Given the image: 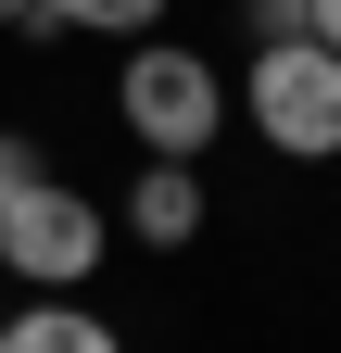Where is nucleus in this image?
<instances>
[{
    "label": "nucleus",
    "instance_id": "2",
    "mask_svg": "<svg viewBox=\"0 0 341 353\" xmlns=\"http://www.w3.org/2000/svg\"><path fill=\"white\" fill-rule=\"evenodd\" d=\"M101 252H114V214L89 190H64V176H38V190L0 202V265H13L26 290H89Z\"/></svg>",
    "mask_w": 341,
    "mask_h": 353
},
{
    "label": "nucleus",
    "instance_id": "5",
    "mask_svg": "<svg viewBox=\"0 0 341 353\" xmlns=\"http://www.w3.org/2000/svg\"><path fill=\"white\" fill-rule=\"evenodd\" d=\"M0 353H126V341H114V328H101V316H89L76 290H38L26 316L0 328Z\"/></svg>",
    "mask_w": 341,
    "mask_h": 353
},
{
    "label": "nucleus",
    "instance_id": "7",
    "mask_svg": "<svg viewBox=\"0 0 341 353\" xmlns=\"http://www.w3.org/2000/svg\"><path fill=\"white\" fill-rule=\"evenodd\" d=\"M240 26H253V51L266 38H304V0H240Z\"/></svg>",
    "mask_w": 341,
    "mask_h": 353
},
{
    "label": "nucleus",
    "instance_id": "10",
    "mask_svg": "<svg viewBox=\"0 0 341 353\" xmlns=\"http://www.w3.org/2000/svg\"><path fill=\"white\" fill-rule=\"evenodd\" d=\"M26 13H38V0H0V26H26Z\"/></svg>",
    "mask_w": 341,
    "mask_h": 353
},
{
    "label": "nucleus",
    "instance_id": "1",
    "mask_svg": "<svg viewBox=\"0 0 341 353\" xmlns=\"http://www.w3.org/2000/svg\"><path fill=\"white\" fill-rule=\"evenodd\" d=\"M114 114H126V139H139L152 164H190L228 126V76L202 63V51H177V38H139L126 76H114Z\"/></svg>",
    "mask_w": 341,
    "mask_h": 353
},
{
    "label": "nucleus",
    "instance_id": "6",
    "mask_svg": "<svg viewBox=\"0 0 341 353\" xmlns=\"http://www.w3.org/2000/svg\"><path fill=\"white\" fill-rule=\"evenodd\" d=\"M64 26H89V38H152L164 0H38V13H26V38H64Z\"/></svg>",
    "mask_w": 341,
    "mask_h": 353
},
{
    "label": "nucleus",
    "instance_id": "3",
    "mask_svg": "<svg viewBox=\"0 0 341 353\" xmlns=\"http://www.w3.org/2000/svg\"><path fill=\"white\" fill-rule=\"evenodd\" d=\"M240 101H253V139L266 152H291V164L341 152V51H316V38H266Z\"/></svg>",
    "mask_w": 341,
    "mask_h": 353
},
{
    "label": "nucleus",
    "instance_id": "4",
    "mask_svg": "<svg viewBox=\"0 0 341 353\" xmlns=\"http://www.w3.org/2000/svg\"><path fill=\"white\" fill-rule=\"evenodd\" d=\"M126 228H139L152 252L202 240V176H190V164H139V190H126Z\"/></svg>",
    "mask_w": 341,
    "mask_h": 353
},
{
    "label": "nucleus",
    "instance_id": "9",
    "mask_svg": "<svg viewBox=\"0 0 341 353\" xmlns=\"http://www.w3.org/2000/svg\"><path fill=\"white\" fill-rule=\"evenodd\" d=\"M304 38H316V51H341V0H304Z\"/></svg>",
    "mask_w": 341,
    "mask_h": 353
},
{
    "label": "nucleus",
    "instance_id": "8",
    "mask_svg": "<svg viewBox=\"0 0 341 353\" xmlns=\"http://www.w3.org/2000/svg\"><path fill=\"white\" fill-rule=\"evenodd\" d=\"M38 176H51V164H38V139H13V126H0V202H13V190H38Z\"/></svg>",
    "mask_w": 341,
    "mask_h": 353
}]
</instances>
